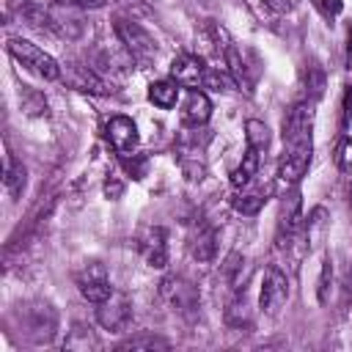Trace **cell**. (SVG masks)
I'll return each mask as SVG.
<instances>
[{
  "instance_id": "obj_14",
  "label": "cell",
  "mask_w": 352,
  "mask_h": 352,
  "mask_svg": "<svg viewBox=\"0 0 352 352\" xmlns=\"http://www.w3.org/2000/svg\"><path fill=\"white\" fill-rule=\"evenodd\" d=\"M63 349L69 352H88V349H99V338L94 333L91 324H74L63 341Z\"/></svg>"
},
{
  "instance_id": "obj_26",
  "label": "cell",
  "mask_w": 352,
  "mask_h": 352,
  "mask_svg": "<svg viewBox=\"0 0 352 352\" xmlns=\"http://www.w3.org/2000/svg\"><path fill=\"white\" fill-rule=\"evenodd\" d=\"M121 190H124V187H121V182H116V179H107V182H104V195H107V198H113V201H116V198L121 195Z\"/></svg>"
},
{
  "instance_id": "obj_15",
  "label": "cell",
  "mask_w": 352,
  "mask_h": 352,
  "mask_svg": "<svg viewBox=\"0 0 352 352\" xmlns=\"http://www.w3.org/2000/svg\"><path fill=\"white\" fill-rule=\"evenodd\" d=\"M258 165H261V154L253 151V148H245L242 162L231 170V184H234V187H245V184H250L253 176L258 173Z\"/></svg>"
},
{
  "instance_id": "obj_24",
  "label": "cell",
  "mask_w": 352,
  "mask_h": 352,
  "mask_svg": "<svg viewBox=\"0 0 352 352\" xmlns=\"http://www.w3.org/2000/svg\"><path fill=\"white\" fill-rule=\"evenodd\" d=\"M330 283H333V261L324 258V264H322V278H319V302H322V305L330 300Z\"/></svg>"
},
{
  "instance_id": "obj_10",
  "label": "cell",
  "mask_w": 352,
  "mask_h": 352,
  "mask_svg": "<svg viewBox=\"0 0 352 352\" xmlns=\"http://www.w3.org/2000/svg\"><path fill=\"white\" fill-rule=\"evenodd\" d=\"M170 77H173V82L182 85V88H201V85L206 82V66H204L201 58L184 52V55L173 58V63H170Z\"/></svg>"
},
{
  "instance_id": "obj_4",
  "label": "cell",
  "mask_w": 352,
  "mask_h": 352,
  "mask_svg": "<svg viewBox=\"0 0 352 352\" xmlns=\"http://www.w3.org/2000/svg\"><path fill=\"white\" fill-rule=\"evenodd\" d=\"M74 283H77V292H80L88 302H94V305L113 294L110 275H107V267H104L102 261H85V264L77 270Z\"/></svg>"
},
{
  "instance_id": "obj_3",
  "label": "cell",
  "mask_w": 352,
  "mask_h": 352,
  "mask_svg": "<svg viewBox=\"0 0 352 352\" xmlns=\"http://www.w3.org/2000/svg\"><path fill=\"white\" fill-rule=\"evenodd\" d=\"M8 52L28 69V72H33V74H38V77H44V80H58L60 77V66H58V60L50 55V52H44L41 47H36L33 41H25V38H8Z\"/></svg>"
},
{
  "instance_id": "obj_5",
  "label": "cell",
  "mask_w": 352,
  "mask_h": 352,
  "mask_svg": "<svg viewBox=\"0 0 352 352\" xmlns=\"http://www.w3.org/2000/svg\"><path fill=\"white\" fill-rule=\"evenodd\" d=\"M160 294L168 302V308L182 314V316H192L198 311V302H201V294H198L195 283H190L184 278H176V275H170L160 283Z\"/></svg>"
},
{
  "instance_id": "obj_20",
  "label": "cell",
  "mask_w": 352,
  "mask_h": 352,
  "mask_svg": "<svg viewBox=\"0 0 352 352\" xmlns=\"http://www.w3.org/2000/svg\"><path fill=\"white\" fill-rule=\"evenodd\" d=\"M168 346L170 344L165 338L151 336V333H140V336H132V338L118 344V349H132V352H138V349H168Z\"/></svg>"
},
{
  "instance_id": "obj_12",
  "label": "cell",
  "mask_w": 352,
  "mask_h": 352,
  "mask_svg": "<svg viewBox=\"0 0 352 352\" xmlns=\"http://www.w3.org/2000/svg\"><path fill=\"white\" fill-rule=\"evenodd\" d=\"M179 116H182V124H184V126H195V129L204 126V124L209 121V116H212V102H209V96H206L204 91H198V88H190L187 96H184V102H182Z\"/></svg>"
},
{
  "instance_id": "obj_27",
  "label": "cell",
  "mask_w": 352,
  "mask_h": 352,
  "mask_svg": "<svg viewBox=\"0 0 352 352\" xmlns=\"http://www.w3.org/2000/svg\"><path fill=\"white\" fill-rule=\"evenodd\" d=\"M69 3H74L77 8H102L107 0H69Z\"/></svg>"
},
{
  "instance_id": "obj_19",
  "label": "cell",
  "mask_w": 352,
  "mask_h": 352,
  "mask_svg": "<svg viewBox=\"0 0 352 352\" xmlns=\"http://www.w3.org/2000/svg\"><path fill=\"white\" fill-rule=\"evenodd\" d=\"M3 184H6V190H8L11 195H19L22 187H25V168H22V162H16L11 154L6 157V176H3Z\"/></svg>"
},
{
  "instance_id": "obj_16",
  "label": "cell",
  "mask_w": 352,
  "mask_h": 352,
  "mask_svg": "<svg viewBox=\"0 0 352 352\" xmlns=\"http://www.w3.org/2000/svg\"><path fill=\"white\" fill-rule=\"evenodd\" d=\"M176 99H179V88H176V82H170V80H157V82L148 85V102H151L154 107H160V110H170V107L176 104Z\"/></svg>"
},
{
  "instance_id": "obj_22",
  "label": "cell",
  "mask_w": 352,
  "mask_h": 352,
  "mask_svg": "<svg viewBox=\"0 0 352 352\" xmlns=\"http://www.w3.org/2000/svg\"><path fill=\"white\" fill-rule=\"evenodd\" d=\"M324 217H327V212L322 209V206H316L311 214H308V223H305V231H308V242H319L322 239V231H324Z\"/></svg>"
},
{
  "instance_id": "obj_30",
  "label": "cell",
  "mask_w": 352,
  "mask_h": 352,
  "mask_svg": "<svg viewBox=\"0 0 352 352\" xmlns=\"http://www.w3.org/2000/svg\"><path fill=\"white\" fill-rule=\"evenodd\" d=\"M349 204H352V192H349Z\"/></svg>"
},
{
  "instance_id": "obj_9",
  "label": "cell",
  "mask_w": 352,
  "mask_h": 352,
  "mask_svg": "<svg viewBox=\"0 0 352 352\" xmlns=\"http://www.w3.org/2000/svg\"><path fill=\"white\" fill-rule=\"evenodd\" d=\"M104 135H107V143L113 146V151L121 154V157L135 154L138 140H140L135 121L126 118V116H113V118L107 121V126H104Z\"/></svg>"
},
{
  "instance_id": "obj_13",
  "label": "cell",
  "mask_w": 352,
  "mask_h": 352,
  "mask_svg": "<svg viewBox=\"0 0 352 352\" xmlns=\"http://www.w3.org/2000/svg\"><path fill=\"white\" fill-rule=\"evenodd\" d=\"M214 253H217V236H214V228L206 226V223L195 226V231L190 234V256H192L195 261L206 264V261L214 258Z\"/></svg>"
},
{
  "instance_id": "obj_17",
  "label": "cell",
  "mask_w": 352,
  "mask_h": 352,
  "mask_svg": "<svg viewBox=\"0 0 352 352\" xmlns=\"http://www.w3.org/2000/svg\"><path fill=\"white\" fill-rule=\"evenodd\" d=\"M245 140H248V148L264 154L270 148V129H267V124L258 121V118L245 121Z\"/></svg>"
},
{
  "instance_id": "obj_18",
  "label": "cell",
  "mask_w": 352,
  "mask_h": 352,
  "mask_svg": "<svg viewBox=\"0 0 352 352\" xmlns=\"http://www.w3.org/2000/svg\"><path fill=\"white\" fill-rule=\"evenodd\" d=\"M226 322L231 324V327H250V308H248V300H245V292L239 294L236 292V297L228 302V308H226Z\"/></svg>"
},
{
  "instance_id": "obj_6",
  "label": "cell",
  "mask_w": 352,
  "mask_h": 352,
  "mask_svg": "<svg viewBox=\"0 0 352 352\" xmlns=\"http://www.w3.org/2000/svg\"><path fill=\"white\" fill-rule=\"evenodd\" d=\"M289 300V278L278 264H270L261 280V294H258V305L267 316H275Z\"/></svg>"
},
{
  "instance_id": "obj_1",
  "label": "cell",
  "mask_w": 352,
  "mask_h": 352,
  "mask_svg": "<svg viewBox=\"0 0 352 352\" xmlns=\"http://www.w3.org/2000/svg\"><path fill=\"white\" fill-rule=\"evenodd\" d=\"M314 110L308 102L292 104V110L283 116V160L278 168V179L283 184H297L308 165L314 151Z\"/></svg>"
},
{
  "instance_id": "obj_8",
  "label": "cell",
  "mask_w": 352,
  "mask_h": 352,
  "mask_svg": "<svg viewBox=\"0 0 352 352\" xmlns=\"http://www.w3.org/2000/svg\"><path fill=\"white\" fill-rule=\"evenodd\" d=\"M116 33L121 38V44L132 52L135 60H151L157 55V41L151 38V33L146 28H140L135 19H118L116 22Z\"/></svg>"
},
{
  "instance_id": "obj_7",
  "label": "cell",
  "mask_w": 352,
  "mask_h": 352,
  "mask_svg": "<svg viewBox=\"0 0 352 352\" xmlns=\"http://www.w3.org/2000/svg\"><path fill=\"white\" fill-rule=\"evenodd\" d=\"M129 319H132V300H129V294L113 289L110 297H104L102 302H96V322L104 330L118 333V330H124L129 324Z\"/></svg>"
},
{
  "instance_id": "obj_21",
  "label": "cell",
  "mask_w": 352,
  "mask_h": 352,
  "mask_svg": "<svg viewBox=\"0 0 352 352\" xmlns=\"http://www.w3.org/2000/svg\"><path fill=\"white\" fill-rule=\"evenodd\" d=\"M74 88L80 91H91V94H104V82L91 72V69H82V66H74Z\"/></svg>"
},
{
  "instance_id": "obj_2",
  "label": "cell",
  "mask_w": 352,
  "mask_h": 352,
  "mask_svg": "<svg viewBox=\"0 0 352 352\" xmlns=\"http://www.w3.org/2000/svg\"><path fill=\"white\" fill-rule=\"evenodd\" d=\"M19 333L33 344H47L58 330V314L50 302H28L19 305Z\"/></svg>"
},
{
  "instance_id": "obj_28",
  "label": "cell",
  "mask_w": 352,
  "mask_h": 352,
  "mask_svg": "<svg viewBox=\"0 0 352 352\" xmlns=\"http://www.w3.org/2000/svg\"><path fill=\"white\" fill-rule=\"evenodd\" d=\"M346 44H349V47H346V63L352 66V28L346 30Z\"/></svg>"
},
{
  "instance_id": "obj_11",
  "label": "cell",
  "mask_w": 352,
  "mask_h": 352,
  "mask_svg": "<svg viewBox=\"0 0 352 352\" xmlns=\"http://www.w3.org/2000/svg\"><path fill=\"white\" fill-rule=\"evenodd\" d=\"M140 253L148 267H165L168 264V231L162 226H151L140 236Z\"/></svg>"
},
{
  "instance_id": "obj_25",
  "label": "cell",
  "mask_w": 352,
  "mask_h": 352,
  "mask_svg": "<svg viewBox=\"0 0 352 352\" xmlns=\"http://www.w3.org/2000/svg\"><path fill=\"white\" fill-rule=\"evenodd\" d=\"M336 162H338V170L352 176V138H346L341 146H338V154H336Z\"/></svg>"
},
{
  "instance_id": "obj_29",
  "label": "cell",
  "mask_w": 352,
  "mask_h": 352,
  "mask_svg": "<svg viewBox=\"0 0 352 352\" xmlns=\"http://www.w3.org/2000/svg\"><path fill=\"white\" fill-rule=\"evenodd\" d=\"M124 8H143V0H118Z\"/></svg>"
},
{
  "instance_id": "obj_23",
  "label": "cell",
  "mask_w": 352,
  "mask_h": 352,
  "mask_svg": "<svg viewBox=\"0 0 352 352\" xmlns=\"http://www.w3.org/2000/svg\"><path fill=\"white\" fill-rule=\"evenodd\" d=\"M261 206H264V198H261L258 192H248V195L234 198V209L242 212V214H256Z\"/></svg>"
}]
</instances>
